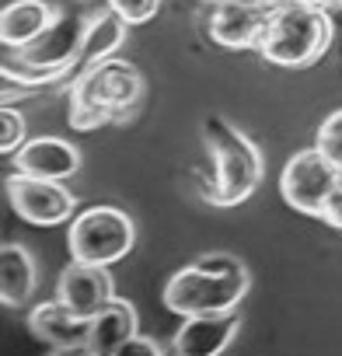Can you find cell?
<instances>
[{
	"label": "cell",
	"instance_id": "obj_5",
	"mask_svg": "<svg viewBox=\"0 0 342 356\" xmlns=\"http://www.w3.org/2000/svg\"><path fill=\"white\" fill-rule=\"evenodd\" d=\"M203 143L213 157V182L206 189V200L213 207L245 203L262 182V154H259V147L220 115H210L203 122Z\"/></svg>",
	"mask_w": 342,
	"mask_h": 356
},
{
	"label": "cell",
	"instance_id": "obj_9",
	"mask_svg": "<svg viewBox=\"0 0 342 356\" xmlns=\"http://www.w3.org/2000/svg\"><path fill=\"white\" fill-rule=\"evenodd\" d=\"M269 29V8L255 0H217L210 11V35L224 49H259Z\"/></svg>",
	"mask_w": 342,
	"mask_h": 356
},
{
	"label": "cell",
	"instance_id": "obj_12",
	"mask_svg": "<svg viewBox=\"0 0 342 356\" xmlns=\"http://www.w3.org/2000/svg\"><path fill=\"white\" fill-rule=\"evenodd\" d=\"M238 335V314H196L175 332V356H224Z\"/></svg>",
	"mask_w": 342,
	"mask_h": 356
},
{
	"label": "cell",
	"instance_id": "obj_17",
	"mask_svg": "<svg viewBox=\"0 0 342 356\" xmlns=\"http://www.w3.org/2000/svg\"><path fill=\"white\" fill-rule=\"evenodd\" d=\"M126 39V22L115 15V11H105V15H95L88 22V35H84V49H81V70L101 63V60H112V49L122 46Z\"/></svg>",
	"mask_w": 342,
	"mask_h": 356
},
{
	"label": "cell",
	"instance_id": "obj_19",
	"mask_svg": "<svg viewBox=\"0 0 342 356\" xmlns=\"http://www.w3.org/2000/svg\"><path fill=\"white\" fill-rule=\"evenodd\" d=\"M108 11H115L126 25H143L161 11V0H108Z\"/></svg>",
	"mask_w": 342,
	"mask_h": 356
},
{
	"label": "cell",
	"instance_id": "obj_13",
	"mask_svg": "<svg viewBox=\"0 0 342 356\" xmlns=\"http://www.w3.org/2000/svg\"><path fill=\"white\" fill-rule=\"evenodd\" d=\"M60 15L46 4V0H15L0 15V42L4 49H22L35 42Z\"/></svg>",
	"mask_w": 342,
	"mask_h": 356
},
{
	"label": "cell",
	"instance_id": "obj_15",
	"mask_svg": "<svg viewBox=\"0 0 342 356\" xmlns=\"http://www.w3.org/2000/svg\"><path fill=\"white\" fill-rule=\"evenodd\" d=\"M32 332L46 342V346H74V342H88V321L77 318L60 297L46 300L39 307H32L28 314Z\"/></svg>",
	"mask_w": 342,
	"mask_h": 356
},
{
	"label": "cell",
	"instance_id": "obj_8",
	"mask_svg": "<svg viewBox=\"0 0 342 356\" xmlns=\"http://www.w3.org/2000/svg\"><path fill=\"white\" fill-rule=\"evenodd\" d=\"M8 200L15 207V213L35 227H53L70 220L74 213V196L49 178H35V175H11L8 178Z\"/></svg>",
	"mask_w": 342,
	"mask_h": 356
},
{
	"label": "cell",
	"instance_id": "obj_21",
	"mask_svg": "<svg viewBox=\"0 0 342 356\" xmlns=\"http://www.w3.org/2000/svg\"><path fill=\"white\" fill-rule=\"evenodd\" d=\"M321 220H328L332 227H339V231H342V178H339L335 193H332V196H328V203H325V213H321Z\"/></svg>",
	"mask_w": 342,
	"mask_h": 356
},
{
	"label": "cell",
	"instance_id": "obj_4",
	"mask_svg": "<svg viewBox=\"0 0 342 356\" xmlns=\"http://www.w3.org/2000/svg\"><path fill=\"white\" fill-rule=\"evenodd\" d=\"M91 18L77 15H60L35 42L22 49H4V84H22V88H39L56 81L60 74L81 67V49L88 35Z\"/></svg>",
	"mask_w": 342,
	"mask_h": 356
},
{
	"label": "cell",
	"instance_id": "obj_14",
	"mask_svg": "<svg viewBox=\"0 0 342 356\" xmlns=\"http://www.w3.org/2000/svg\"><path fill=\"white\" fill-rule=\"evenodd\" d=\"M133 339H136V311L126 300H112L88 321V346L98 356H115Z\"/></svg>",
	"mask_w": 342,
	"mask_h": 356
},
{
	"label": "cell",
	"instance_id": "obj_16",
	"mask_svg": "<svg viewBox=\"0 0 342 356\" xmlns=\"http://www.w3.org/2000/svg\"><path fill=\"white\" fill-rule=\"evenodd\" d=\"M35 280H39L35 259L22 245L8 241L0 248V297H4L8 307L28 304V297L35 293Z\"/></svg>",
	"mask_w": 342,
	"mask_h": 356
},
{
	"label": "cell",
	"instance_id": "obj_18",
	"mask_svg": "<svg viewBox=\"0 0 342 356\" xmlns=\"http://www.w3.org/2000/svg\"><path fill=\"white\" fill-rule=\"evenodd\" d=\"M339 171H342V108L339 112H332L325 122H321V129H318V143H314Z\"/></svg>",
	"mask_w": 342,
	"mask_h": 356
},
{
	"label": "cell",
	"instance_id": "obj_22",
	"mask_svg": "<svg viewBox=\"0 0 342 356\" xmlns=\"http://www.w3.org/2000/svg\"><path fill=\"white\" fill-rule=\"evenodd\" d=\"M115 356H164V353L157 349V342H150V339L136 335V339H133V342H126Z\"/></svg>",
	"mask_w": 342,
	"mask_h": 356
},
{
	"label": "cell",
	"instance_id": "obj_11",
	"mask_svg": "<svg viewBox=\"0 0 342 356\" xmlns=\"http://www.w3.org/2000/svg\"><path fill=\"white\" fill-rule=\"evenodd\" d=\"M15 168L22 175H35V178H49V182H67L81 171V150L60 136H35L25 140L15 154Z\"/></svg>",
	"mask_w": 342,
	"mask_h": 356
},
{
	"label": "cell",
	"instance_id": "obj_20",
	"mask_svg": "<svg viewBox=\"0 0 342 356\" xmlns=\"http://www.w3.org/2000/svg\"><path fill=\"white\" fill-rule=\"evenodd\" d=\"M0 122H4V129H0V150L11 157V154L25 143V115L15 112L11 105H4V112H0Z\"/></svg>",
	"mask_w": 342,
	"mask_h": 356
},
{
	"label": "cell",
	"instance_id": "obj_23",
	"mask_svg": "<svg viewBox=\"0 0 342 356\" xmlns=\"http://www.w3.org/2000/svg\"><path fill=\"white\" fill-rule=\"evenodd\" d=\"M49 356H98L88 342H74V346H53Z\"/></svg>",
	"mask_w": 342,
	"mask_h": 356
},
{
	"label": "cell",
	"instance_id": "obj_3",
	"mask_svg": "<svg viewBox=\"0 0 342 356\" xmlns=\"http://www.w3.org/2000/svg\"><path fill=\"white\" fill-rule=\"evenodd\" d=\"M143 95V77L122 60H101L88 67L70 88V126L98 129L105 122L126 119Z\"/></svg>",
	"mask_w": 342,
	"mask_h": 356
},
{
	"label": "cell",
	"instance_id": "obj_24",
	"mask_svg": "<svg viewBox=\"0 0 342 356\" xmlns=\"http://www.w3.org/2000/svg\"><path fill=\"white\" fill-rule=\"evenodd\" d=\"M318 4H325V8H342V0H318Z\"/></svg>",
	"mask_w": 342,
	"mask_h": 356
},
{
	"label": "cell",
	"instance_id": "obj_1",
	"mask_svg": "<svg viewBox=\"0 0 342 356\" xmlns=\"http://www.w3.org/2000/svg\"><path fill=\"white\" fill-rule=\"evenodd\" d=\"M252 276L241 259L210 252L196 259L193 266L179 269L164 283V307L179 318H196V314H227L241 304L248 293Z\"/></svg>",
	"mask_w": 342,
	"mask_h": 356
},
{
	"label": "cell",
	"instance_id": "obj_6",
	"mask_svg": "<svg viewBox=\"0 0 342 356\" xmlns=\"http://www.w3.org/2000/svg\"><path fill=\"white\" fill-rule=\"evenodd\" d=\"M133 241H136V227L119 207H91L77 213L70 224V238H67L70 255L77 262L105 266V269L126 259Z\"/></svg>",
	"mask_w": 342,
	"mask_h": 356
},
{
	"label": "cell",
	"instance_id": "obj_10",
	"mask_svg": "<svg viewBox=\"0 0 342 356\" xmlns=\"http://www.w3.org/2000/svg\"><path fill=\"white\" fill-rule=\"evenodd\" d=\"M56 297L84 321H91L101 307H108L112 297V276L105 273V266H88V262H70L60 276Z\"/></svg>",
	"mask_w": 342,
	"mask_h": 356
},
{
	"label": "cell",
	"instance_id": "obj_7",
	"mask_svg": "<svg viewBox=\"0 0 342 356\" xmlns=\"http://www.w3.org/2000/svg\"><path fill=\"white\" fill-rule=\"evenodd\" d=\"M339 178H342V171L318 147H307L286 161V168L279 175V193H283L286 207H293L297 213L321 217L328 196L339 186Z\"/></svg>",
	"mask_w": 342,
	"mask_h": 356
},
{
	"label": "cell",
	"instance_id": "obj_2",
	"mask_svg": "<svg viewBox=\"0 0 342 356\" xmlns=\"http://www.w3.org/2000/svg\"><path fill=\"white\" fill-rule=\"evenodd\" d=\"M332 46V18L318 0H286L269 8V29L259 53L286 70L311 67Z\"/></svg>",
	"mask_w": 342,
	"mask_h": 356
}]
</instances>
